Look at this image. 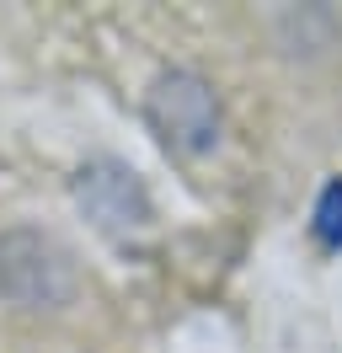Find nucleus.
<instances>
[{
    "instance_id": "f03ea898",
    "label": "nucleus",
    "mask_w": 342,
    "mask_h": 353,
    "mask_svg": "<svg viewBox=\"0 0 342 353\" xmlns=\"http://www.w3.org/2000/svg\"><path fill=\"white\" fill-rule=\"evenodd\" d=\"M75 289L70 257L43 230H6L0 236V294L21 310H59Z\"/></svg>"
},
{
    "instance_id": "20e7f679",
    "label": "nucleus",
    "mask_w": 342,
    "mask_h": 353,
    "mask_svg": "<svg viewBox=\"0 0 342 353\" xmlns=\"http://www.w3.org/2000/svg\"><path fill=\"white\" fill-rule=\"evenodd\" d=\"M310 241L321 252H342V176H326L310 209Z\"/></svg>"
},
{
    "instance_id": "f257e3e1",
    "label": "nucleus",
    "mask_w": 342,
    "mask_h": 353,
    "mask_svg": "<svg viewBox=\"0 0 342 353\" xmlns=\"http://www.w3.org/2000/svg\"><path fill=\"white\" fill-rule=\"evenodd\" d=\"M145 123L150 134L166 145L171 155H209L225 134V112H219V91L198 75V70L171 65L161 70L145 91Z\"/></svg>"
},
{
    "instance_id": "7ed1b4c3",
    "label": "nucleus",
    "mask_w": 342,
    "mask_h": 353,
    "mask_svg": "<svg viewBox=\"0 0 342 353\" xmlns=\"http://www.w3.org/2000/svg\"><path fill=\"white\" fill-rule=\"evenodd\" d=\"M75 203L86 209V220L112 241H128L150 225V193L145 182L128 172L123 161H91L75 176Z\"/></svg>"
}]
</instances>
